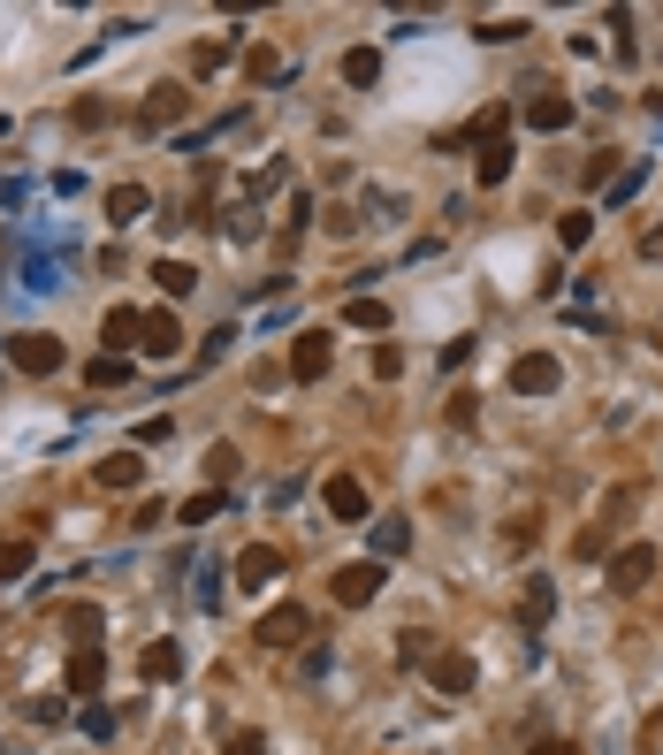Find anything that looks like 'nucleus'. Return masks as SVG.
I'll list each match as a JSON object with an SVG mask.
<instances>
[{
	"label": "nucleus",
	"mask_w": 663,
	"mask_h": 755,
	"mask_svg": "<svg viewBox=\"0 0 663 755\" xmlns=\"http://www.w3.org/2000/svg\"><path fill=\"white\" fill-rule=\"evenodd\" d=\"M8 367L15 374H61V336H46V328L8 336Z\"/></svg>",
	"instance_id": "f257e3e1"
},
{
	"label": "nucleus",
	"mask_w": 663,
	"mask_h": 755,
	"mask_svg": "<svg viewBox=\"0 0 663 755\" xmlns=\"http://www.w3.org/2000/svg\"><path fill=\"white\" fill-rule=\"evenodd\" d=\"M321 504H329V519H343V527H374V496H366V481L358 473H329V488H321Z\"/></svg>",
	"instance_id": "f03ea898"
},
{
	"label": "nucleus",
	"mask_w": 663,
	"mask_h": 755,
	"mask_svg": "<svg viewBox=\"0 0 663 755\" xmlns=\"http://www.w3.org/2000/svg\"><path fill=\"white\" fill-rule=\"evenodd\" d=\"M557 382H564V367H557L549 351H526V359H511V390H518V397H549Z\"/></svg>",
	"instance_id": "7ed1b4c3"
},
{
	"label": "nucleus",
	"mask_w": 663,
	"mask_h": 755,
	"mask_svg": "<svg viewBox=\"0 0 663 755\" xmlns=\"http://www.w3.org/2000/svg\"><path fill=\"white\" fill-rule=\"evenodd\" d=\"M427 679H435V687H443V695L458 702V695H473V687H481V664H473L466 649H443V656L427 664Z\"/></svg>",
	"instance_id": "20e7f679"
},
{
	"label": "nucleus",
	"mask_w": 663,
	"mask_h": 755,
	"mask_svg": "<svg viewBox=\"0 0 663 755\" xmlns=\"http://www.w3.org/2000/svg\"><path fill=\"white\" fill-rule=\"evenodd\" d=\"M381 581H389V573H381V557H366V565H343V573H335V604L366 610L374 596H381Z\"/></svg>",
	"instance_id": "39448f33"
},
{
	"label": "nucleus",
	"mask_w": 663,
	"mask_h": 755,
	"mask_svg": "<svg viewBox=\"0 0 663 755\" xmlns=\"http://www.w3.org/2000/svg\"><path fill=\"white\" fill-rule=\"evenodd\" d=\"M306 633H313L306 604H275L267 618H260V641H267V649H290V641H306Z\"/></svg>",
	"instance_id": "423d86ee"
},
{
	"label": "nucleus",
	"mask_w": 663,
	"mask_h": 755,
	"mask_svg": "<svg viewBox=\"0 0 663 755\" xmlns=\"http://www.w3.org/2000/svg\"><path fill=\"white\" fill-rule=\"evenodd\" d=\"M267 581H283V550H275V542L237 550V588H267Z\"/></svg>",
	"instance_id": "0eeeda50"
},
{
	"label": "nucleus",
	"mask_w": 663,
	"mask_h": 755,
	"mask_svg": "<svg viewBox=\"0 0 663 755\" xmlns=\"http://www.w3.org/2000/svg\"><path fill=\"white\" fill-rule=\"evenodd\" d=\"M329 367H335V343H329V336H313V328H306V336L290 343V374H298V382H321Z\"/></svg>",
	"instance_id": "6e6552de"
},
{
	"label": "nucleus",
	"mask_w": 663,
	"mask_h": 755,
	"mask_svg": "<svg viewBox=\"0 0 663 755\" xmlns=\"http://www.w3.org/2000/svg\"><path fill=\"white\" fill-rule=\"evenodd\" d=\"M649 573H656V550L649 542H626L610 557V588H649Z\"/></svg>",
	"instance_id": "1a4fd4ad"
},
{
	"label": "nucleus",
	"mask_w": 663,
	"mask_h": 755,
	"mask_svg": "<svg viewBox=\"0 0 663 755\" xmlns=\"http://www.w3.org/2000/svg\"><path fill=\"white\" fill-rule=\"evenodd\" d=\"M92 481H100V488H115V496H130V488L146 481V458H138V451H115V458H100V465H92Z\"/></svg>",
	"instance_id": "9d476101"
},
{
	"label": "nucleus",
	"mask_w": 663,
	"mask_h": 755,
	"mask_svg": "<svg viewBox=\"0 0 663 755\" xmlns=\"http://www.w3.org/2000/svg\"><path fill=\"white\" fill-rule=\"evenodd\" d=\"M138 679H153V687L183 679V649H175V641H146V649H138Z\"/></svg>",
	"instance_id": "9b49d317"
},
{
	"label": "nucleus",
	"mask_w": 663,
	"mask_h": 755,
	"mask_svg": "<svg viewBox=\"0 0 663 755\" xmlns=\"http://www.w3.org/2000/svg\"><path fill=\"white\" fill-rule=\"evenodd\" d=\"M526 131H572V100L564 92H534L526 100Z\"/></svg>",
	"instance_id": "f8f14e48"
},
{
	"label": "nucleus",
	"mask_w": 663,
	"mask_h": 755,
	"mask_svg": "<svg viewBox=\"0 0 663 755\" xmlns=\"http://www.w3.org/2000/svg\"><path fill=\"white\" fill-rule=\"evenodd\" d=\"M146 206H153V191H146V183H115V191H107V222H115V229L146 222Z\"/></svg>",
	"instance_id": "ddd939ff"
},
{
	"label": "nucleus",
	"mask_w": 663,
	"mask_h": 755,
	"mask_svg": "<svg viewBox=\"0 0 663 755\" xmlns=\"http://www.w3.org/2000/svg\"><path fill=\"white\" fill-rule=\"evenodd\" d=\"M175 343H183L175 313H146V336H138V351H146V359H175Z\"/></svg>",
	"instance_id": "4468645a"
},
{
	"label": "nucleus",
	"mask_w": 663,
	"mask_h": 755,
	"mask_svg": "<svg viewBox=\"0 0 663 755\" xmlns=\"http://www.w3.org/2000/svg\"><path fill=\"white\" fill-rule=\"evenodd\" d=\"M100 687H107V656L100 649H77L69 656V695H100Z\"/></svg>",
	"instance_id": "2eb2a0df"
},
{
	"label": "nucleus",
	"mask_w": 663,
	"mask_h": 755,
	"mask_svg": "<svg viewBox=\"0 0 663 755\" xmlns=\"http://www.w3.org/2000/svg\"><path fill=\"white\" fill-rule=\"evenodd\" d=\"M221 511H229V496H221V488H198V496L175 504V527H206V519H221Z\"/></svg>",
	"instance_id": "dca6fc26"
},
{
	"label": "nucleus",
	"mask_w": 663,
	"mask_h": 755,
	"mask_svg": "<svg viewBox=\"0 0 663 755\" xmlns=\"http://www.w3.org/2000/svg\"><path fill=\"white\" fill-rule=\"evenodd\" d=\"M100 336H107V351H115V359H123V343H138V336H146V313H130V305H115V313H107V328H100Z\"/></svg>",
	"instance_id": "f3484780"
},
{
	"label": "nucleus",
	"mask_w": 663,
	"mask_h": 755,
	"mask_svg": "<svg viewBox=\"0 0 663 755\" xmlns=\"http://www.w3.org/2000/svg\"><path fill=\"white\" fill-rule=\"evenodd\" d=\"M473 168H481V191H496L503 176H511V138H489V146L473 153Z\"/></svg>",
	"instance_id": "a211bd4d"
},
{
	"label": "nucleus",
	"mask_w": 663,
	"mask_h": 755,
	"mask_svg": "<svg viewBox=\"0 0 663 755\" xmlns=\"http://www.w3.org/2000/svg\"><path fill=\"white\" fill-rule=\"evenodd\" d=\"M153 283H161L168 298H191V291H198V268H191V260H153Z\"/></svg>",
	"instance_id": "6ab92c4d"
},
{
	"label": "nucleus",
	"mask_w": 663,
	"mask_h": 755,
	"mask_svg": "<svg viewBox=\"0 0 663 755\" xmlns=\"http://www.w3.org/2000/svg\"><path fill=\"white\" fill-rule=\"evenodd\" d=\"M221 237H229V245H260V214H252V199H237V206L221 214Z\"/></svg>",
	"instance_id": "aec40b11"
},
{
	"label": "nucleus",
	"mask_w": 663,
	"mask_h": 755,
	"mask_svg": "<svg viewBox=\"0 0 663 755\" xmlns=\"http://www.w3.org/2000/svg\"><path fill=\"white\" fill-rule=\"evenodd\" d=\"M412 550V527L404 519H374V557H404Z\"/></svg>",
	"instance_id": "412c9836"
},
{
	"label": "nucleus",
	"mask_w": 663,
	"mask_h": 755,
	"mask_svg": "<svg viewBox=\"0 0 663 755\" xmlns=\"http://www.w3.org/2000/svg\"><path fill=\"white\" fill-rule=\"evenodd\" d=\"M31 557H38V550H31V534H8V542H0V581H23V573H31Z\"/></svg>",
	"instance_id": "4be33fe9"
},
{
	"label": "nucleus",
	"mask_w": 663,
	"mask_h": 755,
	"mask_svg": "<svg viewBox=\"0 0 663 755\" xmlns=\"http://www.w3.org/2000/svg\"><path fill=\"white\" fill-rule=\"evenodd\" d=\"M244 77H252V84H283V54H275V46H252V54H244Z\"/></svg>",
	"instance_id": "5701e85b"
},
{
	"label": "nucleus",
	"mask_w": 663,
	"mask_h": 755,
	"mask_svg": "<svg viewBox=\"0 0 663 755\" xmlns=\"http://www.w3.org/2000/svg\"><path fill=\"white\" fill-rule=\"evenodd\" d=\"M374 77H381V54L374 46H351L343 54V84H374Z\"/></svg>",
	"instance_id": "b1692460"
},
{
	"label": "nucleus",
	"mask_w": 663,
	"mask_h": 755,
	"mask_svg": "<svg viewBox=\"0 0 663 755\" xmlns=\"http://www.w3.org/2000/svg\"><path fill=\"white\" fill-rule=\"evenodd\" d=\"M84 382H92V390H123V382H130V359H115V351H107V359H92V367H84Z\"/></svg>",
	"instance_id": "393cba45"
},
{
	"label": "nucleus",
	"mask_w": 663,
	"mask_h": 755,
	"mask_svg": "<svg viewBox=\"0 0 663 755\" xmlns=\"http://www.w3.org/2000/svg\"><path fill=\"white\" fill-rule=\"evenodd\" d=\"M343 320H351V328H374V336H381V328H389V305H381V298H351V305H343Z\"/></svg>",
	"instance_id": "a878e982"
},
{
	"label": "nucleus",
	"mask_w": 663,
	"mask_h": 755,
	"mask_svg": "<svg viewBox=\"0 0 663 755\" xmlns=\"http://www.w3.org/2000/svg\"><path fill=\"white\" fill-rule=\"evenodd\" d=\"M526 626H549V610H557V588H549V581H526Z\"/></svg>",
	"instance_id": "bb28decb"
},
{
	"label": "nucleus",
	"mask_w": 663,
	"mask_h": 755,
	"mask_svg": "<svg viewBox=\"0 0 663 755\" xmlns=\"http://www.w3.org/2000/svg\"><path fill=\"white\" fill-rule=\"evenodd\" d=\"M587 237H595V214H557V245L564 252H580Z\"/></svg>",
	"instance_id": "cd10ccee"
},
{
	"label": "nucleus",
	"mask_w": 663,
	"mask_h": 755,
	"mask_svg": "<svg viewBox=\"0 0 663 755\" xmlns=\"http://www.w3.org/2000/svg\"><path fill=\"white\" fill-rule=\"evenodd\" d=\"M168 115H183V92H153V100H146V115H138V131H161Z\"/></svg>",
	"instance_id": "c85d7f7f"
},
{
	"label": "nucleus",
	"mask_w": 663,
	"mask_h": 755,
	"mask_svg": "<svg viewBox=\"0 0 663 755\" xmlns=\"http://www.w3.org/2000/svg\"><path fill=\"white\" fill-rule=\"evenodd\" d=\"M77 725H84V741H115V710H107V702H84Z\"/></svg>",
	"instance_id": "c756f323"
},
{
	"label": "nucleus",
	"mask_w": 663,
	"mask_h": 755,
	"mask_svg": "<svg viewBox=\"0 0 663 755\" xmlns=\"http://www.w3.org/2000/svg\"><path fill=\"white\" fill-rule=\"evenodd\" d=\"M481 38H489V46H511V38H526V15H496V23H481Z\"/></svg>",
	"instance_id": "7c9ffc66"
},
{
	"label": "nucleus",
	"mask_w": 663,
	"mask_h": 755,
	"mask_svg": "<svg viewBox=\"0 0 663 755\" xmlns=\"http://www.w3.org/2000/svg\"><path fill=\"white\" fill-rule=\"evenodd\" d=\"M23 283H31V291H54V260H46V252H23Z\"/></svg>",
	"instance_id": "2f4dec72"
},
{
	"label": "nucleus",
	"mask_w": 663,
	"mask_h": 755,
	"mask_svg": "<svg viewBox=\"0 0 663 755\" xmlns=\"http://www.w3.org/2000/svg\"><path fill=\"white\" fill-rule=\"evenodd\" d=\"M641 183H649V160H641V168H626V176H618V183H610V206H626V199H633V191H641Z\"/></svg>",
	"instance_id": "473e14b6"
},
{
	"label": "nucleus",
	"mask_w": 663,
	"mask_h": 755,
	"mask_svg": "<svg viewBox=\"0 0 663 755\" xmlns=\"http://www.w3.org/2000/svg\"><path fill=\"white\" fill-rule=\"evenodd\" d=\"M374 374H381V382H397V374H404V351H397V343H381V351H374Z\"/></svg>",
	"instance_id": "72a5a7b5"
},
{
	"label": "nucleus",
	"mask_w": 663,
	"mask_h": 755,
	"mask_svg": "<svg viewBox=\"0 0 663 755\" xmlns=\"http://www.w3.org/2000/svg\"><path fill=\"white\" fill-rule=\"evenodd\" d=\"M397 664H435V649H427V633H404V649H397Z\"/></svg>",
	"instance_id": "f704fd0d"
},
{
	"label": "nucleus",
	"mask_w": 663,
	"mask_h": 755,
	"mask_svg": "<svg viewBox=\"0 0 663 755\" xmlns=\"http://www.w3.org/2000/svg\"><path fill=\"white\" fill-rule=\"evenodd\" d=\"M168 436H175V420H168V413H153V420H138V443H168Z\"/></svg>",
	"instance_id": "c9c22d12"
},
{
	"label": "nucleus",
	"mask_w": 663,
	"mask_h": 755,
	"mask_svg": "<svg viewBox=\"0 0 663 755\" xmlns=\"http://www.w3.org/2000/svg\"><path fill=\"white\" fill-rule=\"evenodd\" d=\"M221 755H267V733H229V748Z\"/></svg>",
	"instance_id": "e433bc0d"
},
{
	"label": "nucleus",
	"mask_w": 663,
	"mask_h": 755,
	"mask_svg": "<svg viewBox=\"0 0 663 755\" xmlns=\"http://www.w3.org/2000/svg\"><path fill=\"white\" fill-rule=\"evenodd\" d=\"M221 61H229V46H198V54H191V69H198V77H214Z\"/></svg>",
	"instance_id": "4c0bfd02"
},
{
	"label": "nucleus",
	"mask_w": 663,
	"mask_h": 755,
	"mask_svg": "<svg viewBox=\"0 0 663 755\" xmlns=\"http://www.w3.org/2000/svg\"><path fill=\"white\" fill-rule=\"evenodd\" d=\"M229 336H237V328H214V336H206V343H198V367H214V359H221V351H229Z\"/></svg>",
	"instance_id": "58836bf2"
},
{
	"label": "nucleus",
	"mask_w": 663,
	"mask_h": 755,
	"mask_svg": "<svg viewBox=\"0 0 663 755\" xmlns=\"http://www.w3.org/2000/svg\"><path fill=\"white\" fill-rule=\"evenodd\" d=\"M641 260H663V222H656V229H641Z\"/></svg>",
	"instance_id": "ea45409f"
},
{
	"label": "nucleus",
	"mask_w": 663,
	"mask_h": 755,
	"mask_svg": "<svg viewBox=\"0 0 663 755\" xmlns=\"http://www.w3.org/2000/svg\"><path fill=\"white\" fill-rule=\"evenodd\" d=\"M526 755H580V748H572V741H534Z\"/></svg>",
	"instance_id": "a19ab883"
}]
</instances>
